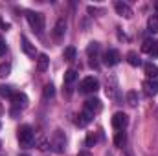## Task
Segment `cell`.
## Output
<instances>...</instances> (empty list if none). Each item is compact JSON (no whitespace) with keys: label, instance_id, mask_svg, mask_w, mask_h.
Instances as JSON below:
<instances>
[{"label":"cell","instance_id":"11","mask_svg":"<svg viewBox=\"0 0 158 156\" xmlns=\"http://www.w3.org/2000/svg\"><path fill=\"white\" fill-rule=\"evenodd\" d=\"M107 96L110 97V99H114V101H118L119 96H118V83H116V79L110 77L107 81Z\"/></svg>","mask_w":158,"mask_h":156},{"label":"cell","instance_id":"3","mask_svg":"<svg viewBox=\"0 0 158 156\" xmlns=\"http://www.w3.org/2000/svg\"><path fill=\"white\" fill-rule=\"evenodd\" d=\"M64 143H66V138L63 134V130H55L53 136L50 138V145L53 147L55 153H63L64 151Z\"/></svg>","mask_w":158,"mask_h":156},{"label":"cell","instance_id":"21","mask_svg":"<svg viewBox=\"0 0 158 156\" xmlns=\"http://www.w3.org/2000/svg\"><path fill=\"white\" fill-rule=\"evenodd\" d=\"M127 61H129L131 66H140V64H142V61H140V57H138L136 51H129V53H127Z\"/></svg>","mask_w":158,"mask_h":156},{"label":"cell","instance_id":"13","mask_svg":"<svg viewBox=\"0 0 158 156\" xmlns=\"http://www.w3.org/2000/svg\"><path fill=\"white\" fill-rule=\"evenodd\" d=\"M22 51L26 53V55H30V57H35L37 55V50H35V46L28 40V37H22Z\"/></svg>","mask_w":158,"mask_h":156},{"label":"cell","instance_id":"15","mask_svg":"<svg viewBox=\"0 0 158 156\" xmlns=\"http://www.w3.org/2000/svg\"><path fill=\"white\" fill-rule=\"evenodd\" d=\"M98 51H99V44H98V42H90L88 48H86V53H88L90 59H92V61H90L92 66H96V55H98Z\"/></svg>","mask_w":158,"mask_h":156},{"label":"cell","instance_id":"20","mask_svg":"<svg viewBox=\"0 0 158 156\" xmlns=\"http://www.w3.org/2000/svg\"><path fill=\"white\" fill-rule=\"evenodd\" d=\"M147 30H149L151 33H158V15L149 17V20H147Z\"/></svg>","mask_w":158,"mask_h":156},{"label":"cell","instance_id":"31","mask_svg":"<svg viewBox=\"0 0 158 156\" xmlns=\"http://www.w3.org/2000/svg\"><path fill=\"white\" fill-rule=\"evenodd\" d=\"M121 156H132V153H131L129 149H123V153H121Z\"/></svg>","mask_w":158,"mask_h":156},{"label":"cell","instance_id":"14","mask_svg":"<svg viewBox=\"0 0 158 156\" xmlns=\"http://www.w3.org/2000/svg\"><path fill=\"white\" fill-rule=\"evenodd\" d=\"M64 31H66V20H64V18H59V20L55 22V28H53V35H55L57 39H61V37L64 35Z\"/></svg>","mask_w":158,"mask_h":156},{"label":"cell","instance_id":"9","mask_svg":"<svg viewBox=\"0 0 158 156\" xmlns=\"http://www.w3.org/2000/svg\"><path fill=\"white\" fill-rule=\"evenodd\" d=\"M119 59H121V55H119L118 50H109V51L105 53L103 63H105L107 66H116V64L119 63Z\"/></svg>","mask_w":158,"mask_h":156},{"label":"cell","instance_id":"6","mask_svg":"<svg viewBox=\"0 0 158 156\" xmlns=\"http://www.w3.org/2000/svg\"><path fill=\"white\" fill-rule=\"evenodd\" d=\"M127 125H129V116H127L125 112H116V114L112 116V127H114L116 130H125Z\"/></svg>","mask_w":158,"mask_h":156},{"label":"cell","instance_id":"12","mask_svg":"<svg viewBox=\"0 0 158 156\" xmlns=\"http://www.w3.org/2000/svg\"><path fill=\"white\" fill-rule=\"evenodd\" d=\"M142 86H143V92H145L147 96H156L158 94V83L155 79H145V81L142 83Z\"/></svg>","mask_w":158,"mask_h":156},{"label":"cell","instance_id":"16","mask_svg":"<svg viewBox=\"0 0 158 156\" xmlns=\"http://www.w3.org/2000/svg\"><path fill=\"white\" fill-rule=\"evenodd\" d=\"M92 117H94V116H92L90 112L83 110V112H81V114L77 116V119H76V123H77L79 127H86V125H88V123L92 121Z\"/></svg>","mask_w":158,"mask_h":156},{"label":"cell","instance_id":"26","mask_svg":"<svg viewBox=\"0 0 158 156\" xmlns=\"http://www.w3.org/2000/svg\"><path fill=\"white\" fill-rule=\"evenodd\" d=\"M63 55H64L66 61H74V59H76V48H74V46L64 48V53H63Z\"/></svg>","mask_w":158,"mask_h":156},{"label":"cell","instance_id":"2","mask_svg":"<svg viewBox=\"0 0 158 156\" xmlns=\"http://www.w3.org/2000/svg\"><path fill=\"white\" fill-rule=\"evenodd\" d=\"M19 142H20V145H24V147H30L31 143H33V130H31V127L30 125H22L20 129H19Z\"/></svg>","mask_w":158,"mask_h":156},{"label":"cell","instance_id":"8","mask_svg":"<svg viewBox=\"0 0 158 156\" xmlns=\"http://www.w3.org/2000/svg\"><path fill=\"white\" fill-rule=\"evenodd\" d=\"M101 109H103V105H101V101H99L98 97H92V99H88V101L85 103V110L90 112L92 116L98 114V112H101Z\"/></svg>","mask_w":158,"mask_h":156},{"label":"cell","instance_id":"19","mask_svg":"<svg viewBox=\"0 0 158 156\" xmlns=\"http://www.w3.org/2000/svg\"><path fill=\"white\" fill-rule=\"evenodd\" d=\"M114 143H116V147H123V145L127 143V134H125L123 130H118V132L114 134Z\"/></svg>","mask_w":158,"mask_h":156},{"label":"cell","instance_id":"27","mask_svg":"<svg viewBox=\"0 0 158 156\" xmlns=\"http://www.w3.org/2000/svg\"><path fill=\"white\" fill-rule=\"evenodd\" d=\"M11 74V64L9 63H2L0 64V77L4 79V77H7Z\"/></svg>","mask_w":158,"mask_h":156},{"label":"cell","instance_id":"22","mask_svg":"<svg viewBox=\"0 0 158 156\" xmlns=\"http://www.w3.org/2000/svg\"><path fill=\"white\" fill-rule=\"evenodd\" d=\"M42 96H44V99H50V97H53L55 96V86L50 83V84H46L44 88H42Z\"/></svg>","mask_w":158,"mask_h":156},{"label":"cell","instance_id":"4","mask_svg":"<svg viewBox=\"0 0 158 156\" xmlns=\"http://www.w3.org/2000/svg\"><path fill=\"white\" fill-rule=\"evenodd\" d=\"M81 92L83 94H96L99 90V81L96 77H85L81 81Z\"/></svg>","mask_w":158,"mask_h":156},{"label":"cell","instance_id":"29","mask_svg":"<svg viewBox=\"0 0 158 156\" xmlns=\"http://www.w3.org/2000/svg\"><path fill=\"white\" fill-rule=\"evenodd\" d=\"M6 53V42L2 40V37H0V55H4Z\"/></svg>","mask_w":158,"mask_h":156},{"label":"cell","instance_id":"10","mask_svg":"<svg viewBox=\"0 0 158 156\" xmlns=\"http://www.w3.org/2000/svg\"><path fill=\"white\" fill-rule=\"evenodd\" d=\"M114 9H116V13H118L119 17H123V18H131L132 17V9L125 2H116L114 4Z\"/></svg>","mask_w":158,"mask_h":156},{"label":"cell","instance_id":"1","mask_svg":"<svg viewBox=\"0 0 158 156\" xmlns=\"http://www.w3.org/2000/svg\"><path fill=\"white\" fill-rule=\"evenodd\" d=\"M26 18L35 33H42L44 30V15L39 11H26Z\"/></svg>","mask_w":158,"mask_h":156},{"label":"cell","instance_id":"24","mask_svg":"<svg viewBox=\"0 0 158 156\" xmlns=\"http://www.w3.org/2000/svg\"><path fill=\"white\" fill-rule=\"evenodd\" d=\"M76 79H77V72H76V70H66V72H64V83H66V84H72Z\"/></svg>","mask_w":158,"mask_h":156},{"label":"cell","instance_id":"17","mask_svg":"<svg viewBox=\"0 0 158 156\" xmlns=\"http://www.w3.org/2000/svg\"><path fill=\"white\" fill-rule=\"evenodd\" d=\"M143 70H145V76H147L149 79H156L158 77V66H156V64L147 63V64L143 66Z\"/></svg>","mask_w":158,"mask_h":156},{"label":"cell","instance_id":"7","mask_svg":"<svg viewBox=\"0 0 158 156\" xmlns=\"http://www.w3.org/2000/svg\"><path fill=\"white\" fill-rule=\"evenodd\" d=\"M142 50H143L145 53H149L153 59H156V57H158V40H153V39L143 40V44H142Z\"/></svg>","mask_w":158,"mask_h":156},{"label":"cell","instance_id":"25","mask_svg":"<svg viewBox=\"0 0 158 156\" xmlns=\"http://www.w3.org/2000/svg\"><path fill=\"white\" fill-rule=\"evenodd\" d=\"M15 94V90L11 88V86H7V84H0V96H4V97H9L11 99V96Z\"/></svg>","mask_w":158,"mask_h":156},{"label":"cell","instance_id":"23","mask_svg":"<svg viewBox=\"0 0 158 156\" xmlns=\"http://www.w3.org/2000/svg\"><path fill=\"white\" fill-rule=\"evenodd\" d=\"M127 103H129L131 107H136V105H138V94H136L134 90H129V92H127Z\"/></svg>","mask_w":158,"mask_h":156},{"label":"cell","instance_id":"5","mask_svg":"<svg viewBox=\"0 0 158 156\" xmlns=\"http://www.w3.org/2000/svg\"><path fill=\"white\" fill-rule=\"evenodd\" d=\"M11 103H13V107H15L13 110L19 112V110H22V109L28 107V97H26L24 92H15V94L11 96Z\"/></svg>","mask_w":158,"mask_h":156},{"label":"cell","instance_id":"33","mask_svg":"<svg viewBox=\"0 0 158 156\" xmlns=\"http://www.w3.org/2000/svg\"><path fill=\"white\" fill-rule=\"evenodd\" d=\"M0 110H2V109H0Z\"/></svg>","mask_w":158,"mask_h":156},{"label":"cell","instance_id":"30","mask_svg":"<svg viewBox=\"0 0 158 156\" xmlns=\"http://www.w3.org/2000/svg\"><path fill=\"white\" fill-rule=\"evenodd\" d=\"M0 28H2V30H9V24H6V22L0 20Z\"/></svg>","mask_w":158,"mask_h":156},{"label":"cell","instance_id":"32","mask_svg":"<svg viewBox=\"0 0 158 156\" xmlns=\"http://www.w3.org/2000/svg\"><path fill=\"white\" fill-rule=\"evenodd\" d=\"M155 7H156V11H158V2H156V4H155Z\"/></svg>","mask_w":158,"mask_h":156},{"label":"cell","instance_id":"18","mask_svg":"<svg viewBox=\"0 0 158 156\" xmlns=\"http://www.w3.org/2000/svg\"><path fill=\"white\" fill-rule=\"evenodd\" d=\"M48 64H50V59H48V55H46V53H40L39 59H37V70H39V72H46Z\"/></svg>","mask_w":158,"mask_h":156},{"label":"cell","instance_id":"28","mask_svg":"<svg viewBox=\"0 0 158 156\" xmlns=\"http://www.w3.org/2000/svg\"><path fill=\"white\" fill-rule=\"evenodd\" d=\"M96 143H98V134H96V132H88V136H86V145L92 147V145H96Z\"/></svg>","mask_w":158,"mask_h":156}]
</instances>
